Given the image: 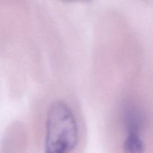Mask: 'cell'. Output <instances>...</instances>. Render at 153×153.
Returning <instances> with one entry per match:
<instances>
[{
	"label": "cell",
	"mask_w": 153,
	"mask_h": 153,
	"mask_svg": "<svg viewBox=\"0 0 153 153\" xmlns=\"http://www.w3.org/2000/svg\"><path fill=\"white\" fill-rule=\"evenodd\" d=\"M79 140V125L73 109L65 101L53 102L46 116L44 153H70Z\"/></svg>",
	"instance_id": "obj_1"
},
{
	"label": "cell",
	"mask_w": 153,
	"mask_h": 153,
	"mask_svg": "<svg viewBox=\"0 0 153 153\" xmlns=\"http://www.w3.org/2000/svg\"><path fill=\"white\" fill-rule=\"evenodd\" d=\"M122 120L127 134L141 136L147 123L144 109L134 102H126L123 108Z\"/></svg>",
	"instance_id": "obj_2"
},
{
	"label": "cell",
	"mask_w": 153,
	"mask_h": 153,
	"mask_svg": "<svg viewBox=\"0 0 153 153\" xmlns=\"http://www.w3.org/2000/svg\"><path fill=\"white\" fill-rule=\"evenodd\" d=\"M123 153H143L145 144L141 136L127 134L123 143Z\"/></svg>",
	"instance_id": "obj_3"
}]
</instances>
